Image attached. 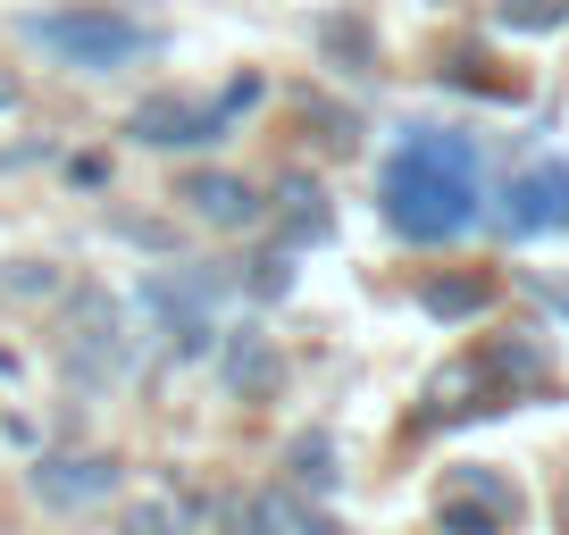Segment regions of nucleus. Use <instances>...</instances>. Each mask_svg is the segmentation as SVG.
<instances>
[{
    "instance_id": "6",
    "label": "nucleus",
    "mask_w": 569,
    "mask_h": 535,
    "mask_svg": "<svg viewBox=\"0 0 569 535\" xmlns=\"http://www.w3.org/2000/svg\"><path fill=\"white\" fill-rule=\"evenodd\" d=\"M502 234H569V160H536L495 193Z\"/></svg>"
},
{
    "instance_id": "7",
    "label": "nucleus",
    "mask_w": 569,
    "mask_h": 535,
    "mask_svg": "<svg viewBox=\"0 0 569 535\" xmlns=\"http://www.w3.org/2000/svg\"><path fill=\"white\" fill-rule=\"evenodd\" d=\"M34 494L51 502V511H92V502H109L126 485V461L118 452H34Z\"/></svg>"
},
{
    "instance_id": "16",
    "label": "nucleus",
    "mask_w": 569,
    "mask_h": 535,
    "mask_svg": "<svg viewBox=\"0 0 569 535\" xmlns=\"http://www.w3.org/2000/svg\"><path fill=\"white\" fill-rule=\"evenodd\" d=\"M284 527H293V494H284V485L234 502V535H284Z\"/></svg>"
},
{
    "instance_id": "11",
    "label": "nucleus",
    "mask_w": 569,
    "mask_h": 535,
    "mask_svg": "<svg viewBox=\"0 0 569 535\" xmlns=\"http://www.w3.org/2000/svg\"><path fill=\"white\" fill-rule=\"evenodd\" d=\"M277 234L284 243H327L336 234V210H327V193H319V176H277Z\"/></svg>"
},
{
    "instance_id": "18",
    "label": "nucleus",
    "mask_w": 569,
    "mask_h": 535,
    "mask_svg": "<svg viewBox=\"0 0 569 535\" xmlns=\"http://www.w3.org/2000/svg\"><path fill=\"white\" fill-rule=\"evenodd\" d=\"M436 527L445 535H502V518H486L478 502H461V494H445V511H436Z\"/></svg>"
},
{
    "instance_id": "15",
    "label": "nucleus",
    "mask_w": 569,
    "mask_h": 535,
    "mask_svg": "<svg viewBox=\"0 0 569 535\" xmlns=\"http://www.w3.org/2000/svg\"><path fill=\"white\" fill-rule=\"evenodd\" d=\"M452 494L478 502V511H486V518H502V527L519 518V485L502 477V468H461V477H452Z\"/></svg>"
},
{
    "instance_id": "20",
    "label": "nucleus",
    "mask_w": 569,
    "mask_h": 535,
    "mask_svg": "<svg viewBox=\"0 0 569 535\" xmlns=\"http://www.w3.org/2000/svg\"><path fill=\"white\" fill-rule=\"evenodd\" d=\"M569 0H502V26H519V34H536V26H561Z\"/></svg>"
},
{
    "instance_id": "5",
    "label": "nucleus",
    "mask_w": 569,
    "mask_h": 535,
    "mask_svg": "<svg viewBox=\"0 0 569 535\" xmlns=\"http://www.w3.org/2000/svg\"><path fill=\"white\" fill-rule=\"evenodd\" d=\"M469 369H478V385H486L495 411H519V402L552 393V352L536 335H486L478 352H469Z\"/></svg>"
},
{
    "instance_id": "24",
    "label": "nucleus",
    "mask_w": 569,
    "mask_h": 535,
    "mask_svg": "<svg viewBox=\"0 0 569 535\" xmlns=\"http://www.w3.org/2000/svg\"><path fill=\"white\" fill-rule=\"evenodd\" d=\"M0 109H18V75H0Z\"/></svg>"
},
{
    "instance_id": "10",
    "label": "nucleus",
    "mask_w": 569,
    "mask_h": 535,
    "mask_svg": "<svg viewBox=\"0 0 569 535\" xmlns=\"http://www.w3.org/2000/svg\"><path fill=\"white\" fill-rule=\"evenodd\" d=\"M218 376H227L234 402H268V393L284 385V360H277V343H268L260 326H234V335H218Z\"/></svg>"
},
{
    "instance_id": "17",
    "label": "nucleus",
    "mask_w": 569,
    "mask_h": 535,
    "mask_svg": "<svg viewBox=\"0 0 569 535\" xmlns=\"http://www.w3.org/2000/svg\"><path fill=\"white\" fill-rule=\"evenodd\" d=\"M118 535H193V527H184V511H177V502L142 494L134 511H126V527H118Z\"/></svg>"
},
{
    "instance_id": "8",
    "label": "nucleus",
    "mask_w": 569,
    "mask_h": 535,
    "mask_svg": "<svg viewBox=\"0 0 569 535\" xmlns=\"http://www.w3.org/2000/svg\"><path fill=\"white\" fill-rule=\"evenodd\" d=\"M126 134L151 143V151H193V143H218V134H227V109L193 101V92H151V101H134Z\"/></svg>"
},
{
    "instance_id": "2",
    "label": "nucleus",
    "mask_w": 569,
    "mask_h": 535,
    "mask_svg": "<svg viewBox=\"0 0 569 535\" xmlns=\"http://www.w3.org/2000/svg\"><path fill=\"white\" fill-rule=\"evenodd\" d=\"M59 360H68V385L76 393H109L126 385L134 369V335H126V302L101 285H76L68 293V335H59Z\"/></svg>"
},
{
    "instance_id": "13",
    "label": "nucleus",
    "mask_w": 569,
    "mask_h": 535,
    "mask_svg": "<svg viewBox=\"0 0 569 535\" xmlns=\"http://www.w3.org/2000/svg\"><path fill=\"white\" fill-rule=\"evenodd\" d=\"M469 411H495L486 402V385H478V369L469 360H452L436 385H427V411H419V427H452V418H469Z\"/></svg>"
},
{
    "instance_id": "14",
    "label": "nucleus",
    "mask_w": 569,
    "mask_h": 535,
    "mask_svg": "<svg viewBox=\"0 0 569 535\" xmlns=\"http://www.w3.org/2000/svg\"><path fill=\"white\" fill-rule=\"evenodd\" d=\"M336 435L327 427H302L293 435V452H284V485H293V494H336Z\"/></svg>"
},
{
    "instance_id": "3",
    "label": "nucleus",
    "mask_w": 569,
    "mask_h": 535,
    "mask_svg": "<svg viewBox=\"0 0 569 535\" xmlns=\"http://www.w3.org/2000/svg\"><path fill=\"white\" fill-rule=\"evenodd\" d=\"M26 34H34L51 59L84 68V75H109V68H126V59H142L160 42V34H142L134 18H118V9H51V18H34Z\"/></svg>"
},
{
    "instance_id": "12",
    "label": "nucleus",
    "mask_w": 569,
    "mask_h": 535,
    "mask_svg": "<svg viewBox=\"0 0 569 535\" xmlns=\"http://www.w3.org/2000/svg\"><path fill=\"white\" fill-rule=\"evenodd\" d=\"M486 302H495V276H486V268H452V276H419V310H427V319H445V326L478 319Z\"/></svg>"
},
{
    "instance_id": "22",
    "label": "nucleus",
    "mask_w": 569,
    "mask_h": 535,
    "mask_svg": "<svg viewBox=\"0 0 569 535\" xmlns=\"http://www.w3.org/2000/svg\"><path fill=\"white\" fill-rule=\"evenodd\" d=\"M302 535H336V518H319V511H302Z\"/></svg>"
},
{
    "instance_id": "23",
    "label": "nucleus",
    "mask_w": 569,
    "mask_h": 535,
    "mask_svg": "<svg viewBox=\"0 0 569 535\" xmlns=\"http://www.w3.org/2000/svg\"><path fill=\"white\" fill-rule=\"evenodd\" d=\"M18 369H26V360H18V352H9V343H0V376H9V385H18Z\"/></svg>"
},
{
    "instance_id": "19",
    "label": "nucleus",
    "mask_w": 569,
    "mask_h": 535,
    "mask_svg": "<svg viewBox=\"0 0 569 535\" xmlns=\"http://www.w3.org/2000/svg\"><path fill=\"white\" fill-rule=\"evenodd\" d=\"M251 293H260V302H284V285H293V260H284V243L268 251V260H251V276H243Z\"/></svg>"
},
{
    "instance_id": "9",
    "label": "nucleus",
    "mask_w": 569,
    "mask_h": 535,
    "mask_svg": "<svg viewBox=\"0 0 569 535\" xmlns=\"http://www.w3.org/2000/svg\"><path fill=\"white\" fill-rule=\"evenodd\" d=\"M177 201H184V218H201L210 234H243V226H260V193H251L243 176H227V168H201V176H184V184H177Z\"/></svg>"
},
{
    "instance_id": "1",
    "label": "nucleus",
    "mask_w": 569,
    "mask_h": 535,
    "mask_svg": "<svg viewBox=\"0 0 569 535\" xmlns=\"http://www.w3.org/2000/svg\"><path fill=\"white\" fill-rule=\"evenodd\" d=\"M478 134H452V125H419L402 151L377 176V210L402 243H452V234L478 218Z\"/></svg>"
},
{
    "instance_id": "4",
    "label": "nucleus",
    "mask_w": 569,
    "mask_h": 535,
    "mask_svg": "<svg viewBox=\"0 0 569 535\" xmlns=\"http://www.w3.org/2000/svg\"><path fill=\"white\" fill-rule=\"evenodd\" d=\"M234 276H218V268H160V276H142V310L168 326V343H177L184 360L210 352L218 335V302H227Z\"/></svg>"
},
{
    "instance_id": "21",
    "label": "nucleus",
    "mask_w": 569,
    "mask_h": 535,
    "mask_svg": "<svg viewBox=\"0 0 569 535\" xmlns=\"http://www.w3.org/2000/svg\"><path fill=\"white\" fill-rule=\"evenodd\" d=\"M536 293H545V310H561V319H569V276H536Z\"/></svg>"
}]
</instances>
